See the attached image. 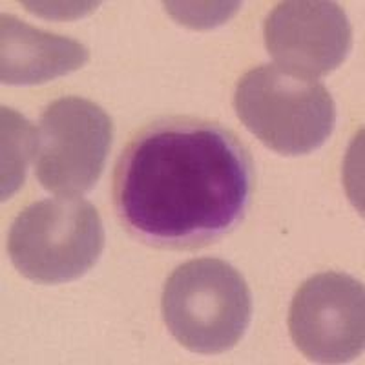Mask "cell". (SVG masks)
I'll return each mask as SVG.
<instances>
[{
    "mask_svg": "<svg viewBox=\"0 0 365 365\" xmlns=\"http://www.w3.org/2000/svg\"><path fill=\"white\" fill-rule=\"evenodd\" d=\"M104 249L99 212L79 195L37 201L13 221L8 254L15 269L41 285L79 279Z\"/></svg>",
    "mask_w": 365,
    "mask_h": 365,
    "instance_id": "obj_4",
    "label": "cell"
},
{
    "mask_svg": "<svg viewBox=\"0 0 365 365\" xmlns=\"http://www.w3.org/2000/svg\"><path fill=\"white\" fill-rule=\"evenodd\" d=\"M252 159L220 123L155 120L137 132L113 179L117 216L155 249L207 247L232 232L252 195Z\"/></svg>",
    "mask_w": 365,
    "mask_h": 365,
    "instance_id": "obj_1",
    "label": "cell"
},
{
    "mask_svg": "<svg viewBox=\"0 0 365 365\" xmlns=\"http://www.w3.org/2000/svg\"><path fill=\"white\" fill-rule=\"evenodd\" d=\"M265 44L276 66L316 81L336 70L353 46V28L336 2H282L265 21Z\"/></svg>",
    "mask_w": 365,
    "mask_h": 365,
    "instance_id": "obj_7",
    "label": "cell"
},
{
    "mask_svg": "<svg viewBox=\"0 0 365 365\" xmlns=\"http://www.w3.org/2000/svg\"><path fill=\"white\" fill-rule=\"evenodd\" d=\"M90 51L73 38L53 35L2 15L0 22V79L11 86H31L77 71Z\"/></svg>",
    "mask_w": 365,
    "mask_h": 365,
    "instance_id": "obj_8",
    "label": "cell"
},
{
    "mask_svg": "<svg viewBox=\"0 0 365 365\" xmlns=\"http://www.w3.org/2000/svg\"><path fill=\"white\" fill-rule=\"evenodd\" d=\"M37 130L17 112L2 108V200H9L24 181L35 155Z\"/></svg>",
    "mask_w": 365,
    "mask_h": 365,
    "instance_id": "obj_9",
    "label": "cell"
},
{
    "mask_svg": "<svg viewBox=\"0 0 365 365\" xmlns=\"http://www.w3.org/2000/svg\"><path fill=\"white\" fill-rule=\"evenodd\" d=\"M112 119L83 97H63L44 110L37 128L35 175L42 188L81 195L99 181L112 146Z\"/></svg>",
    "mask_w": 365,
    "mask_h": 365,
    "instance_id": "obj_5",
    "label": "cell"
},
{
    "mask_svg": "<svg viewBox=\"0 0 365 365\" xmlns=\"http://www.w3.org/2000/svg\"><path fill=\"white\" fill-rule=\"evenodd\" d=\"M234 106L247 130L282 155L311 154L325 145L336 125L327 88L276 64L247 71L237 83Z\"/></svg>",
    "mask_w": 365,
    "mask_h": 365,
    "instance_id": "obj_3",
    "label": "cell"
},
{
    "mask_svg": "<svg viewBox=\"0 0 365 365\" xmlns=\"http://www.w3.org/2000/svg\"><path fill=\"white\" fill-rule=\"evenodd\" d=\"M292 341L311 361L345 364L364 353V285L344 272H322L303 283L289 311Z\"/></svg>",
    "mask_w": 365,
    "mask_h": 365,
    "instance_id": "obj_6",
    "label": "cell"
},
{
    "mask_svg": "<svg viewBox=\"0 0 365 365\" xmlns=\"http://www.w3.org/2000/svg\"><path fill=\"white\" fill-rule=\"evenodd\" d=\"M165 8L179 24L208 29L230 21L241 8V2H165Z\"/></svg>",
    "mask_w": 365,
    "mask_h": 365,
    "instance_id": "obj_10",
    "label": "cell"
},
{
    "mask_svg": "<svg viewBox=\"0 0 365 365\" xmlns=\"http://www.w3.org/2000/svg\"><path fill=\"white\" fill-rule=\"evenodd\" d=\"M163 318L172 336L192 353L220 354L243 338L252 318L245 278L230 263L200 257L166 279Z\"/></svg>",
    "mask_w": 365,
    "mask_h": 365,
    "instance_id": "obj_2",
    "label": "cell"
}]
</instances>
